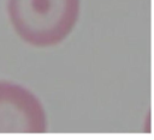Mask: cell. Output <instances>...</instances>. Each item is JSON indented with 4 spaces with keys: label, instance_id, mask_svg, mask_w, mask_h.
I'll use <instances>...</instances> for the list:
<instances>
[{
    "label": "cell",
    "instance_id": "6da1fadb",
    "mask_svg": "<svg viewBox=\"0 0 154 140\" xmlns=\"http://www.w3.org/2000/svg\"><path fill=\"white\" fill-rule=\"evenodd\" d=\"M10 23L18 37L38 48L61 43L79 17V0H7Z\"/></svg>",
    "mask_w": 154,
    "mask_h": 140
},
{
    "label": "cell",
    "instance_id": "7a4b0ae2",
    "mask_svg": "<svg viewBox=\"0 0 154 140\" xmlns=\"http://www.w3.org/2000/svg\"><path fill=\"white\" fill-rule=\"evenodd\" d=\"M47 115L41 101L26 87L0 81V133H43Z\"/></svg>",
    "mask_w": 154,
    "mask_h": 140
}]
</instances>
